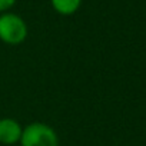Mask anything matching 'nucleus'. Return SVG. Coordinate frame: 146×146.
<instances>
[{
    "label": "nucleus",
    "instance_id": "obj_5",
    "mask_svg": "<svg viewBox=\"0 0 146 146\" xmlns=\"http://www.w3.org/2000/svg\"><path fill=\"white\" fill-rule=\"evenodd\" d=\"M17 0H0V13H6L7 10H10Z\"/></svg>",
    "mask_w": 146,
    "mask_h": 146
},
{
    "label": "nucleus",
    "instance_id": "obj_3",
    "mask_svg": "<svg viewBox=\"0 0 146 146\" xmlns=\"http://www.w3.org/2000/svg\"><path fill=\"white\" fill-rule=\"evenodd\" d=\"M23 127L13 117L0 119V143L2 145H15L20 142Z\"/></svg>",
    "mask_w": 146,
    "mask_h": 146
},
{
    "label": "nucleus",
    "instance_id": "obj_2",
    "mask_svg": "<svg viewBox=\"0 0 146 146\" xmlns=\"http://www.w3.org/2000/svg\"><path fill=\"white\" fill-rule=\"evenodd\" d=\"M29 29L26 22L16 13L0 15V40L10 46L22 44L27 37Z\"/></svg>",
    "mask_w": 146,
    "mask_h": 146
},
{
    "label": "nucleus",
    "instance_id": "obj_4",
    "mask_svg": "<svg viewBox=\"0 0 146 146\" xmlns=\"http://www.w3.org/2000/svg\"><path fill=\"white\" fill-rule=\"evenodd\" d=\"M50 5L56 13L62 16H70L79 10L82 0H50Z\"/></svg>",
    "mask_w": 146,
    "mask_h": 146
},
{
    "label": "nucleus",
    "instance_id": "obj_1",
    "mask_svg": "<svg viewBox=\"0 0 146 146\" xmlns=\"http://www.w3.org/2000/svg\"><path fill=\"white\" fill-rule=\"evenodd\" d=\"M20 146H59L56 130L43 122H33L23 127Z\"/></svg>",
    "mask_w": 146,
    "mask_h": 146
}]
</instances>
